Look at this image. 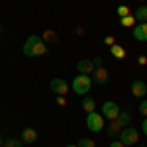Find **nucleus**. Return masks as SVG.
I'll return each instance as SVG.
<instances>
[{"instance_id": "18", "label": "nucleus", "mask_w": 147, "mask_h": 147, "mask_svg": "<svg viewBox=\"0 0 147 147\" xmlns=\"http://www.w3.org/2000/svg\"><path fill=\"white\" fill-rule=\"evenodd\" d=\"M77 147H94V141H92V139H88V137H82V139H79Z\"/></svg>"}, {"instance_id": "26", "label": "nucleus", "mask_w": 147, "mask_h": 147, "mask_svg": "<svg viewBox=\"0 0 147 147\" xmlns=\"http://www.w3.org/2000/svg\"><path fill=\"white\" fill-rule=\"evenodd\" d=\"M141 131L147 136V118H143V122H141Z\"/></svg>"}, {"instance_id": "12", "label": "nucleus", "mask_w": 147, "mask_h": 147, "mask_svg": "<svg viewBox=\"0 0 147 147\" xmlns=\"http://www.w3.org/2000/svg\"><path fill=\"white\" fill-rule=\"evenodd\" d=\"M120 131H122V125L118 124L116 120H110V124L106 125V134H108V137H114V139H116V137L120 136Z\"/></svg>"}, {"instance_id": "20", "label": "nucleus", "mask_w": 147, "mask_h": 147, "mask_svg": "<svg viewBox=\"0 0 147 147\" xmlns=\"http://www.w3.org/2000/svg\"><path fill=\"white\" fill-rule=\"evenodd\" d=\"M118 16H120V18H124V16H127V14H129V8H127V6H124V4H122V6H118Z\"/></svg>"}, {"instance_id": "3", "label": "nucleus", "mask_w": 147, "mask_h": 147, "mask_svg": "<svg viewBox=\"0 0 147 147\" xmlns=\"http://www.w3.org/2000/svg\"><path fill=\"white\" fill-rule=\"evenodd\" d=\"M86 127L90 129V131H94V134H98V131H102L104 129V116H102L100 112H88L86 114Z\"/></svg>"}, {"instance_id": "7", "label": "nucleus", "mask_w": 147, "mask_h": 147, "mask_svg": "<svg viewBox=\"0 0 147 147\" xmlns=\"http://www.w3.org/2000/svg\"><path fill=\"white\" fill-rule=\"evenodd\" d=\"M92 73H94V75H92L90 79L94 80L96 84H106V82L110 80V73H108V71H106L104 67H98V69H94Z\"/></svg>"}, {"instance_id": "33", "label": "nucleus", "mask_w": 147, "mask_h": 147, "mask_svg": "<svg viewBox=\"0 0 147 147\" xmlns=\"http://www.w3.org/2000/svg\"><path fill=\"white\" fill-rule=\"evenodd\" d=\"M141 147H145V145H141Z\"/></svg>"}, {"instance_id": "13", "label": "nucleus", "mask_w": 147, "mask_h": 147, "mask_svg": "<svg viewBox=\"0 0 147 147\" xmlns=\"http://www.w3.org/2000/svg\"><path fill=\"white\" fill-rule=\"evenodd\" d=\"M116 122L122 125V127H127L129 122H131V114L127 112V110H125V112H120V114H118V118H116Z\"/></svg>"}, {"instance_id": "24", "label": "nucleus", "mask_w": 147, "mask_h": 147, "mask_svg": "<svg viewBox=\"0 0 147 147\" xmlns=\"http://www.w3.org/2000/svg\"><path fill=\"white\" fill-rule=\"evenodd\" d=\"M110 147H125V145L120 141V139H112V141H110Z\"/></svg>"}, {"instance_id": "1", "label": "nucleus", "mask_w": 147, "mask_h": 147, "mask_svg": "<svg viewBox=\"0 0 147 147\" xmlns=\"http://www.w3.org/2000/svg\"><path fill=\"white\" fill-rule=\"evenodd\" d=\"M22 51H24L26 57H41L49 51V47H47V43L39 35H30V37L26 39V43H24Z\"/></svg>"}, {"instance_id": "4", "label": "nucleus", "mask_w": 147, "mask_h": 147, "mask_svg": "<svg viewBox=\"0 0 147 147\" xmlns=\"http://www.w3.org/2000/svg\"><path fill=\"white\" fill-rule=\"evenodd\" d=\"M118 139L124 143L125 147L127 145H134V143H137V139H139V134H137L136 127H122V131H120V136H118Z\"/></svg>"}, {"instance_id": "10", "label": "nucleus", "mask_w": 147, "mask_h": 147, "mask_svg": "<svg viewBox=\"0 0 147 147\" xmlns=\"http://www.w3.org/2000/svg\"><path fill=\"white\" fill-rule=\"evenodd\" d=\"M77 69H79L80 75H92V71H94V65H92L90 59H79V63H77Z\"/></svg>"}, {"instance_id": "15", "label": "nucleus", "mask_w": 147, "mask_h": 147, "mask_svg": "<svg viewBox=\"0 0 147 147\" xmlns=\"http://www.w3.org/2000/svg\"><path fill=\"white\" fill-rule=\"evenodd\" d=\"M110 53H112L116 59H124L125 57V49L122 45H118V43H114V45H110Z\"/></svg>"}, {"instance_id": "5", "label": "nucleus", "mask_w": 147, "mask_h": 147, "mask_svg": "<svg viewBox=\"0 0 147 147\" xmlns=\"http://www.w3.org/2000/svg\"><path fill=\"white\" fill-rule=\"evenodd\" d=\"M120 112H122V110H120V106H118L116 102L108 100V102H104V104H102V112L100 114L106 118V120H116Z\"/></svg>"}, {"instance_id": "2", "label": "nucleus", "mask_w": 147, "mask_h": 147, "mask_svg": "<svg viewBox=\"0 0 147 147\" xmlns=\"http://www.w3.org/2000/svg\"><path fill=\"white\" fill-rule=\"evenodd\" d=\"M90 88H92L90 75H77L75 80H73V84H71V90L75 94H80V96H86Z\"/></svg>"}, {"instance_id": "9", "label": "nucleus", "mask_w": 147, "mask_h": 147, "mask_svg": "<svg viewBox=\"0 0 147 147\" xmlns=\"http://www.w3.org/2000/svg\"><path fill=\"white\" fill-rule=\"evenodd\" d=\"M131 94H134L136 98H143L147 94V84L143 80H134V82H131Z\"/></svg>"}, {"instance_id": "28", "label": "nucleus", "mask_w": 147, "mask_h": 147, "mask_svg": "<svg viewBox=\"0 0 147 147\" xmlns=\"http://www.w3.org/2000/svg\"><path fill=\"white\" fill-rule=\"evenodd\" d=\"M57 104H61V106H65V96H57Z\"/></svg>"}, {"instance_id": "16", "label": "nucleus", "mask_w": 147, "mask_h": 147, "mask_svg": "<svg viewBox=\"0 0 147 147\" xmlns=\"http://www.w3.org/2000/svg\"><path fill=\"white\" fill-rule=\"evenodd\" d=\"M82 108H84V112H94L96 110V102H94V98H90V96H84V100H82Z\"/></svg>"}, {"instance_id": "30", "label": "nucleus", "mask_w": 147, "mask_h": 147, "mask_svg": "<svg viewBox=\"0 0 147 147\" xmlns=\"http://www.w3.org/2000/svg\"><path fill=\"white\" fill-rule=\"evenodd\" d=\"M67 147H77V145H67Z\"/></svg>"}, {"instance_id": "32", "label": "nucleus", "mask_w": 147, "mask_h": 147, "mask_svg": "<svg viewBox=\"0 0 147 147\" xmlns=\"http://www.w3.org/2000/svg\"><path fill=\"white\" fill-rule=\"evenodd\" d=\"M0 147H4V145H0Z\"/></svg>"}, {"instance_id": "22", "label": "nucleus", "mask_w": 147, "mask_h": 147, "mask_svg": "<svg viewBox=\"0 0 147 147\" xmlns=\"http://www.w3.org/2000/svg\"><path fill=\"white\" fill-rule=\"evenodd\" d=\"M102 63H104V59H102V57H94V61H92V65H94V69L102 67Z\"/></svg>"}, {"instance_id": "17", "label": "nucleus", "mask_w": 147, "mask_h": 147, "mask_svg": "<svg viewBox=\"0 0 147 147\" xmlns=\"http://www.w3.org/2000/svg\"><path fill=\"white\" fill-rule=\"evenodd\" d=\"M120 24H122V26H127V28H134V26H136L134 14H127V16H124V18H120Z\"/></svg>"}, {"instance_id": "25", "label": "nucleus", "mask_w": 147, "mask_h": 147, "mask_svg": "<svg viewBox=\"0 0 147 147\" xmlns=\"http://www.w3.org/2000/svg\"><path fill=\"white\" fill-rule=\"evenodd\" d=\"M104 43H108V45H114V37H112V35H106V37H104Z\"/></svg>"}, {"instance_id": "31", "label": "nucleus", "mask_w": 147, "mask_h": 147, "mask_svg": "<svg viewBox=\"0 0 147 147\" xmlns=\"http://www.w3.org/2000/svg\"><path fill=\"white\" fill-rule=\"evenodd\" d=\"M0 32H2V26H0Z\"/></svg>"}, {"instance_id": "11", "label": "nucleus", "mask_w": 147, "mask_h": 147, "mask_svg": "<svg viewBox=\"0 0 147 147\" xmlns=\"http://www.w3.org/2000/svg\"><path fill=\"white\" fill-rule=\"evenodd\" d=\"M20 137H22V143H35L37 141V131L34 127H26Z\"/></svg>"}, {"instance_id": "27", "label": "nucleus", "mask_w": 147, "mask_h": 147, "mask_svg": "<svg viewBox=\"0 0 147 147\" xmlns=\"http://www.w3.org/2000/svg\"><path fill=\"white\" fill-rule=\"evenodd\" d=\"M47 39H55V34H53V32H47L45 34V41Z\"/></svg>"}, {"instance_id": "29", "label": "nucleus", "mask_w": 147, "mask_h": 147, "mask_svg": "<svg viewBox=\"0 0 147 147\" xmlns=\"http://www.w3.org/2000/svg\"><path fill=\"white\" fill-rule=\"evenodd\" d=\"M2 143H4V141H2V137H0V145H2Z\"/></svg>"}, {"instance_id": "14", "label": "nucleus", "mask_w": 147, "mask_h": 147, "mask_svg": "<svg viewBox=\"0 0 147 147\" xmlns=\"http://www.w3.org/2000/svg\"><path fill=\"white\" fill-rule=\"evenodd\" d=\"M134 18H136V22H147V6H139L134 12Z\"/></svg>"}, {"instance_id": "21", "label": "nucleus", "mask_w": 147, "mask_h": 147, "mask_svg": "<svg viewBox=\"0 0 147 147\" xmlns=\"http://www.w3.org/2000/svg\"><path fill=\"white\" fill-rule=\"evenodd\" d=\"M139 114L143 118H147V100H141V104H139Z\"/></svg>"}, {"instance_id": "6", "label": "nucleus", "mask_w": 147, "mask_h": 147, "mask_svg": "<svg viewBox=\"0 0 147 147\" xmlns=\"http://www.w3.org/2000/svg\"><path fill=\"white\" fill-rule=\"evenodd\" d=\"M49 88L55 92L57 96H65V94L69 92V82H67L65 79H59V77H57V79H51V82H49Z\"/></svg>"}, {"instance_id": "23", "label": "nucleus", "mask_w": 147, "mask_h": 147, "mask_svg": "<svg viewBox=\"0 0 147 147\" xmlns=\"http://www.w3.org/2000/svg\"><path fill=\"white\" fill-rule=\"evenodd\" d=\"M137 65L145 67V65H147V57H145V55H139V57H137Z\"/></svg>"}, {"instance_id": "8", "label": "nucleus", "mask_w": 147, "mask_h": 147, "mask_svg": "<svg viewBox=\"0 0 147 147\" xmlns=\"http://www.w3.org/2000/svg\"><path fill=\"white\" fill-rule=\"evenodd\" d=\"M134 37L137 41H147V22H137L134 26Z\"/></svg>"}, {"instance_id": "19", "label": "nucleus", "mask_w": 147, "mask_h": 147, "mask_svg": "<svg viewBox=\"0 0 147 147\" xmlns=\"http://www.w3.org/2000/svg\"><path fill=\"white\" fill-rule=\"evenodd\" d=\"M4 147H22V141H18V139H6L4 141Z\"/></svg>"}]
</instances>
